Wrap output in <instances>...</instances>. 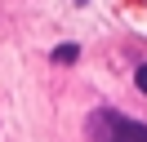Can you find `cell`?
Listing matches in <instances>:
<instances>
[{
    "label": "cell",
    "mask_w": 147,
    "mask_h": 142,
    "mask_svg": "<svg viewBox=\"0 0 147 142\" xmlns=\"http://www.w3.org/2000/svg\"><path fill=\"white\" fill-rule=\"evenodd\" d=\"M89 133H94V142H147V124L125 120L116 111H98L89 120Z\"/></svg>",
    "instance_id": "cell-1"
},
{
    "label": "cell",
    "mask_w": 147,
    "mask_h": 142,
    "mask_svg": "<svg viewBox=\"0 0 147 142\" xmlns=\"http://www.w3.org/2000/svg\"><path fill=\"white\" fill-rule=\"evenodd\" d=\"M58 62H76V44H63V49H54Z\"/></svg>",
    "instance_id": "cell-2"
},
{
    "label": "cell",
    "mask_w": 147,
    "mask_h": 142,
    "mask_svg": "<svg viewBox=\"0 0 147 142\" xmlns=\"http://www.w3.org/2000/svg\"><path fill=\"white\" fill-rule=\"evenodd\" d=\"M134 80H138V89H143V93H147V62H143V67H138V76H134Z\"/></svg>",
    "instance_id": "cell-3"
}]
</instances>
